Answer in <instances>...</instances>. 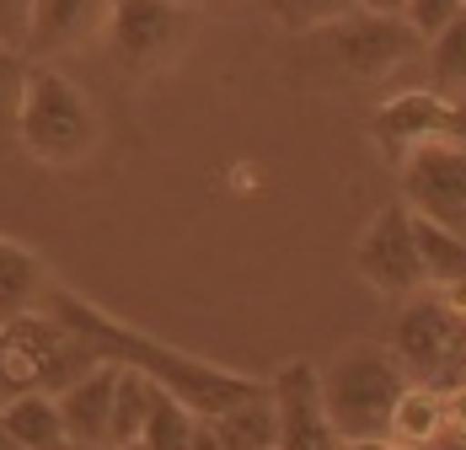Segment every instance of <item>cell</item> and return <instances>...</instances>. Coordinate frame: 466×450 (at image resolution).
<instances>
[{
  "mask_svg": "<svg viewBox=\"0 0 466 450\" xmlns=\"http://www.w3.org/2000/svg\"><path fill=\"white\" fill-rule=\"evenodd\" d=\"M38 306L54 312L59 322H70L102 360L129 364V370L150 375L161 392H172L177 403H187L198 418H220V413H231V407L258 403V397L274 392V381H263V375H241V370H226V364H215V360H198V354H187V349H172V343L150 338L140 327L118 322L113 312H102L96 301H86L81 290H70V284H59V279L44 284Z\"/></svg>",
  "mask_w": 466,
  "mask_h": 450,
  "instance_id": "cell-1",
  "label": "cell"
},
{
  "mask_svg": "<svg viewBox=\"0 0 466 450\" xmlns=\"http://www.w3.org/2000/svg\"><path fill=\"white\" fill-rule=\"evenodd\" d=\"M11 135H16V145H22L38 167L81 172L96 150H102V113H96V102L76 87L65 70L33 65Z\"/></svg>",
  "mask_w": 466,
  "mask_h": 450,
  "instance_id": "cell-2",
  "label": "cell"
},
{
  "mask_svg": "<svg viewBox=\"0 0 466 450\" xmlns=\"http://www.w3.org/2000/svg\"><path fill=\"white\" fill-rule=\"evenodd\" d=\"M96 364H102V354L70 322H59L44 306L0 322V375H5L11 397L16 392H48V397H59L65 386H76L81 375H92Z\"/></svg>",
  "mask_w": 466,
  "mask_h": 450,
  "instance_id": "cell-3",
  "label": "cell"
},
{
  "mask_svg": "<svg viewBox=\"0 0 466 450\" xmlns=\"http://www.w3.org/2000/svg\"><path fill=\"white\" fill-rule=\"evenodd\" d=\"M408 392V370L386 343H354L322 370V413L338 440H386L397 397Z\"/></svg>",
  "mask_w": 466,
  "mask_h": 450,
  "instance_id": "cell-4",
  "label": "cell"
},
{
  "mask_svg": "<svg viewBox=\"0 0 466 450\" xmlns=\"http://www.w3.org/2000/svg\"><path fill=\"white\" fill-rule=\"evenodd\" d=\"M300 44H306V59H317L343 87H380L419 59L423 38L408 27V16H375L360 5L317 33H306Z\"/></svg>",
  "mask_w": 466,
  "mask_h": 450,
  "instance_id": "cell-5",
  "label": "cell"
},
{
  "mask_svg": "<svg viewBox=\"0 0 466 450\" xmlns=\"http://www.w3.org/2000/svg\"><path fill=\"white\" fill-rule=\"evenodd\" d=\"M198 33V11L187 0H113L107 5V59L129 76V81H150L167 76Z\"/></svg>",
  "mask_w": 466,
  "mask_h": 450,
  "instance_id": "cell-6",
  "label": "cell"
},
{
  "mask_svg": "<svg viewBox=\"0 0 466 450\" xmlns=\"http://www.w3.org/2000/svg\"><path fill=\"white\" fill-rule=\"evenodd\" d=\"M391 360L419 386H445L466 364V295L419 290L402 301V312L386 332Z\"/></svg>",
  "mask_w": 466,
  "mask_h": 450,
  "instance_id": "cell-7",
  "label": "cell"
},
{
  "mask_svg": "<svg viewBox=\"0 0 466 450\" xmlns=\"http://www.w3.org/2000/svg\"><path fill=\"white\" fill-rule=\"evenodd\" d=\"M354 269H360V279L370 284L380 301H397V306L408 295L429 290L423 258H419V236H413V210L408 204H386L365 225V236L354 247Z\"/></svg>",
  "mask_w": 466,
  "mask_h": 450,
  "instance_id": "cell-8",
  "label": "cell"
},
{
  "mask_svg": "<svg viewBox=\"0 0 466 450\" xmlns=\"http://www.w3.org/2000/svg\"><path fill=\"white\" fill-rule=\"evenodd\" d=\"M402 204L445 230L466 236V145H423L402 167Z\"/></svg>",
  "mask_w": 466,
  "mask_h": 450,
  "instance_id": "cell-9",
  "label": "cell"
},
{
  "mask_svg": "<svg viewBox=\"0 0 466 450\" xmlns=\"http://www.w3.org/2000/svg\"><path fill=\"white\" fill-rule=\"evenodd\" d=\"M370 135L380 145V156L391 167H402L413 150L423 145H445L451 139V102L434 97L429 87H413V91H391L370 118Z\"/></svg>",
  "mask_w": 466,
  "mask_h": 450,
  "instance_id": "cell-10",
  "label": "cell"
},
{
  "mask_svg": "<svg viewBox=\"0 0 466 450\" xmlns=\"http://www.w3.org/2000/svg\"><path fill=\"white\" fill-rule=\"evenodd\" d=\"M274 407H279V450H338V429L322 413V370L289 360L274 375Z\"/></svg>",
  "mask_w": 466,
  "mask_h": 450,
  "instance_id": "cell-11",
  "label": "cell"
},
{
  "mask_svg": "<svg viewBox=\"0 0 466 450\" xmlns=\"http://www.w3.org/2000/svg\"><path fill=\"white\" fill-rule=\"evenodd\" d=\"M113 0H33V27H27V59L48 65L59 54H76L107 27Z\"/></svg>",
  "mask_w": 466,
  "mask_h": 450,
  "instance_id": "cell-12",
  "label": "cell"
},
{
  "mask_svg": "<svg viewBox=\"0 0 466 450\" xmlns=\"http://www.w3.org/2000/svg\"><path fill=\"white\" fill-rule=\"evenodd\" d=\"M113 381H118V364L102 360V364L92 370V375H81L76 386H65V392H59V418H65L70 450H102V445H107Z\"/></svg>",
  "mask_w": 466,
  "mask_h": 450,
  "instance_id": "cell-13",
  "label": "cell"
},
{
  "mask_svg": "<svg viewBox=\"0 0 466 450\" xmlns=\"http://www.w3.org/2000/svg\"><path fill=\"white\" fill-rule=\"evenodd\" d=\"M0 424L16 435L22 450H70L65 418H59V397L48 392H16L0 403Z\"/></svg>",
  "mask_w": 466,
  "mask_h": 450,
  "instance_id": "cell-14",
  "label": "cell"
},
{
  "mask_svg": "<svg viewBox=\"0 0 466 450\" xmlns=\"http://www.w3.org/2000/svg\"><path fill=\"white\" fill-rule=\"evenodd\" d=\"M445 435H451L445 392L408 381V392L397 397V413H391V440H397V445H413V450H429V445H440Z\"/></svg>",
  "mask_w": 466,
  "mask_h": 450,
  "instance_id": "cell-15",
  "label": "cell"
},
{
  "mask_svg": "<svg viewBox=\"0 0 466 450\" xmlns=\"http://www.w3.org/2000/svg\"><path fill=\"white\" fill-rule=\"evenodd\" d=\"M44 284H48L44 258L33 247L11 241V236H0V322L16 312H33L38 295H44Z\"/></svg>",
  "mask_w": 466,
  "mask_h": 450,
  "instance_id": "cell-16",
  "label": "cell"
},
{
  "mask_svg": "<svg viewBox=\"0 0 466 450\" xmlns=\"http://www.w3.org/2000/svg\"><path fill=\"white\" fill-rule=\"evenodd\" d=\"M204 424L220 435L226 450H274L279 445V407H274V392L258 397V403L231 407V413H220V418H204Z\"/></svg>",
  "mask_w": 466,
  "mask_h": 450,
  "instance_id": "cell-17",
  "label": "cell"
},
{
  "mask_svg": "<svg viewBox=\"0 0 466 450\" xmlns=\"http://www.w3.org/2000/svg\"><path fill=\"white\" fill-rule=\"evenodd\" d=\"M150 392L156 381L118 364V381H113V413H107V445H140L145 418H150Z\"/></svg>",
  "mask_w": 466,
  "mask_h": 450,
  "instance_id": "cell-18",
  "label": "cell"
},
{
  "mask_svg": "<svg viewBox=\"0 0 466 450\" xmlns=\"http://www.w3.org/2000/svg\"><path fill=\"white\" fill-rule=\"evenodd\" d=\"M429 91L445 102L466 97V16H456L451 27L429 38Z\"/></svg>",
  "mask_w": 466,
  "mask_h": 450,
  "instance_id": "cell-19",
  "label": "cell"
},
{
  "mask_svg": "<svg viewBox=\"0 0 466 450\" xmlns=\"http://www.w3.org/2000/svg\"><path fill=\"white\" fill-rule=\"evenodd\" d=\"M193 435H198V413L187 403H177L172 392H150V418H145V450H193Z\"/></svg>",
  "mask_w": 466,
  "mask_h": 450,
  "instance_id": "cell-20",
  "label": "cell"
},
{
  "mask_svg": "<svg viewBox=\"0 0 466 450\" xmlns=\"http://www.w3.org/2000/svg\"><path fill=\"white\" fill-rule=\"evenodd\" d=\"M268 11H274V22H279L289 38H306V33L327 27V22L360 11V0H268Z\"/></svg>",
  "mask_w": 466,
  "mask_h": 450,
  "instance_id": "cell-21",
  "label": "cell"
},
{
  "mask_svg": "<svg viewBox=\"0 0 466 450\" xmlns=\"http://www.w3.org/2000/svg\"><path fill=\"white\" fill-rule=\"evenodd\" d=\"M27 76H33V59H27L22 48L0 44V135H11V124H16V107H22Z\"/></svg>",
  "mask_w": 466,
  "mask_h": 450,
  "instance_id": "cell-22",
  "label": "cell"
},
{
  "mask_svg": "<svg viewBox=\"0 0 466 450\" xmlns=\"http://www.w3.org/2000/svg\"><path fill=\"white\" fill-rule=\"evenodd\" d=\"M402 16H408V27L419 33L423 44H429L440 27H451V22L461 16V0H408V11H402Z\"/></svg>",
  "mask_w": 466,
  "mask_h": 450,
  "instance_id": "cell-23",
  "label": "cell"
},
{
  "mask_svg": "<svg viewBox=\"0 0 466 450\" xmlns=\"http://www.w3.org/2000/svg\"><path fill=\"white\" fill-rule=\"evenodd\" d=\"M27 27H33V0H0V44L27 54Z\"/></svg>",
  "mask_w": 466,
  "mask_h": 450,
  "instance_id": "cell-24",
  "label": "cell"
},
{
  "mask_svg": "<svg viewBox=\"0 0 466 450\" xmlns=\"http://www.w3.org/2000/svg\"><path fill=\"white\" fill-rule=\"evenodd\" d=\"M338 450H413V445H397V440L386 435V440H343Z\"/></svg>",
  "mask_w": 466,
  "mask_h": 450,
  "instance_id": "cell-25",
  "label": "cell"
},
{
  "mask_svg": "<svg viewBox=\"0 0 466 450\" xmlns=\"http://www.w3.org/2000/svg\"><path fill=\"white\" fill-rule=\"evenodd\" d=\"M365 11H375V16H402L408 11V0H360Z\"/></svg>",
  "mask_w": 466,
  "mask_h": 450,
  "instance_id": "cell-26",
  "label": "cell"
},
{
  "mask_svg": "<svg viewBox=\"0 0 466 450\" xmlns=\"http://www.w3.org/2000/svg\"><path fill=\"white\" fill-rule=\"evenodd\" d=\"M193 450H226V445H220V435H215V429H209L204 418H198V435H193Z\"/></svg>",
  "mask_w": 466,
  "mask_h": 450,
  "instance_id": "cell-27",
  "label": "cell"
},
{
  "mask_svg": "<svg viewBox=\"0 0 466 450\" xmlns=\"http://www.w3.org/2000/svg\"><path fill=\"white\" fill-rule=\"evenodd\" d=\"M429 450H466V435H445L440 445H429Z\"/></svg>",
  "mask_w": 466,
  "mask_h": 450,
  "instance_id": "cell-28",
  "label": "cell"
},
{
  "mask_svg": "<svg viewBox=\"0 0 466 450\" xmlns=\"http://www.w3.org/2000/svg\"><path fill=\"white\" fill-rule=\"evenodd\" d=\"M0 450H22V445H16V435H11L5 424H0Z\"/></svg>",
  "mask_w": 466,
  "mask_h": 450,
  "instance_id": "cell-29",
  "label": "cell"
},
{
  "mask_svg": "<svg viewBox=\"0 0 466 450\" xmlns=\"http://www.w3.org/2000/svg\"><path fill=\"white\" fill-rule=\"evenodd\" d=\"M102 450H145V445H102Z\"/></svg>",
  "mask_w": 466,
  "mask_h": 450,
  "instance_id": "cell-30",
  "label": "cell"
},
{
  "mask_svg": "<svg viewBox=\"0 0 466 450\" xmlns=\"http://www.w3.org/2000/svg\"><path fill=\"white\" fill-rule=\"evenodd\" d=\"M5 397H11V392H5V375H0V403H5Z\"/></svg>",
  "mask_w": 466,
  "mask_h": 450,
  "instance_id": "cell-31",
  "label": "cell"
},
{
  "mask_svg": "<svg viewBox=\"0 0 466 450\" xmlns=\"http://www.w3.org/2000/svg\"><path fill=\"white\" fill-rule=\"evenodd\" d=\"M187 5H193V11H198V5H215V0H187Z\"/></svg>",
  "mask_w": 466,
  "mask_h": 450,
  "instance_id": "cell-32",
  "label": "cell"
},
{
  "mask_svg": "<svg viewBox=\"0 0 466 450\" xmlns=\"http://www.w3.org/2000/svg\"><path fill=\"white\" fill-rule=\"evenodd\" d=\"M461 16H466V0H461Z\"/></svg>",
  "mask_w": 466,
  "mask_h": 450,
  "instance_id": "cell-33",
  "label": "cell"
},
{
  "mask_svg": "<svg viewBox=\"0 0 466 450\" xmlns=\"http://www.w3.org/2000/svg\"><path fill=\"white\" fill-rule=\"evenodd\" d=\"M274 450H279V445H274Z\"/></svg>",
  "mask_w": 466,
  "mask_h": 450,
  "instance_id": "cell-34",
  "label": "cell"
}]
</instances>
